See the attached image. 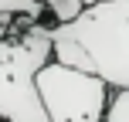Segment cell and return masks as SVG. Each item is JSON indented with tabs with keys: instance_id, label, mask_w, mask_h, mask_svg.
<instances>
[{
	"instance_id": "obj_1",
	"label": "cell",
	"mask_w": 129,
	"mask_h": 122,
	"mask_svg": "<svg viewBox=\"0 0 129 122\" xmlns=\"http://www.w3.org/2000/svg\"><path fill=\"white\" fill-rule=\"evenodd\" d=\"M54 61L51 20H14L0 41V122H51L38 75Z\"/></svg>"
},
{
	"instance_id": "obj_2",
	"label": "cell",
	"mask_w": 129,
	"mask_h": 122,
	"mask_svg": "<svg viewBox=\"0 0 129 122\" xmlns=\"http://www.w3.org/2000/svg\"><path fill=\"white\" fill-rule=\"evenodd\" d=\"M51 34L85 48L92 71L112 88H129V0H99L71 24H51Z\"/></svg>"
},
{
	"instance_id": "obj_3",
	"label": "cell",
	"mask_w": 129,
	"mask_h": 122,
	"mask_svg": "<svg viewBox=\"0 0 129 122\" xmlns=\"http://www.w3.org/2000/svg\"><path fill=\"white\" fill-rule=\"evenodd\" d=\"M38 88L51 122H105L112 92H116L102 75L68 68L61 61L41 68Z\"/></svg>"
},
{
	"instance_id": "obj_4",
	"label": "cell",
	"mask_w": 129,
	"mask_h": 122,
	"mask_svg": "<svg viewBox=\"0 0 129 122\" xmlns=\"http://www.w3.org/2000/svg\"><path fill=\"white\" fill-rule=\"evenodd\" d=\"M20 17H27V20H48V10H44L41 0H0V24L10 27L14 20H20Z\"/></svg>"
},
{
	"instance_id": "obj_5",
	"label": "cell",
	"mask_w": 129,
	"mask_h": 122,
	"mask_svg": "<svg viewBox=\"0 0 129 122\" xmlns=\"http://www.w3.org/2000/svg\"><path fill=\"white\" fill-rule=\"evenodd\" d=\"M41 4H44L51 24H71V20H78L82 10H85L82 0H41Z\"/></svg>"
},
{
	"instance_id": "obj_6",
	"label": "cell",
	"mask_w": 129,
	"mask_h": 122,
	"mask_svg": "<svg viewBox=\"0 0 129 122\" xmlns=\"http://www.w3.org/2000/svg\"><path fill=\"white\" fill-rule=\"evenodd\" d=\"M105 122H129V88L112 92V102H109V115Z\"/></svg>"
},
{
	"instance_id": "obj_7",
	"label": "cell",
	"mask_w": 129,
	"mask_h": 122,
	"mask_svg": "<svg viewBox=\"0 0 129 122\" xmlns=\"http://www.w3.org/2000/svg\"><path fill=\"white\" fill-rule=\"evenodd\" d=\"M7 31H10V27H7V24H0V41L7 37Z\"/></svg>"
}]
</instances>
